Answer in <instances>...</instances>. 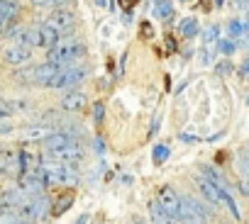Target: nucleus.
Returning a JSON list of instances; mask_svg holds the SVG:
<instances>
[{
    "instance_id": "obj_1",
    "label": "nucleus",
    "mask_w": 249,
    "mask_h": 224,
    "mask_svg": "<svg viewBox=\"0 0 249 224\" xmlns=\"http://www.w3.org/2000/svg\"><path fill=\"white\" fill-rule=\"evenodd\" d=\"M86 56V44L81 39H61L54 49H49V64H56L61 68L76 66Z\"/></svg>"
},
{
    "instance_id": "obj_2",
    "label": "nucleus",
    "mask_w": 249,
    "mask_h": 224,
    "mask_svg": "<svg viewBox=\"0 0 249 224\" xmlns=\"http://www.w3.org/2000/svg\"><path fill=\"white\" fill-rule=\"evenodd\" d=\"M39 173L44 176L47 185H73L78 183V171L73 166H66V163H59V161H52V159H44L42 166H39Z\"/></svg>"
},
{
    "instance_id": "obj_3",
    "label": "nucleus",
    "mask_w": 249,
    "mask_h": 224,
    "mask_svg": "<svg viewBox=\"0 0 249 224\" xmlns=\"http://www.w3.org/2000/svg\"><path fill=\"white\" fill-rule=\"evenodd\" d=\"M59 71H61V66L44 61V64H37V66H30V68L18 71L15 73V80L18 83H32V85H47Z\"/></svg>"
},
{
    "instance_id": "obj_4",
    "label": "nucleus",
    "mask_w": 249,
    "mask_h": 224,
    "mask_svg": "<svg viewBox=\"0 0 249 224\" xmlns=\"http://www.w3.org/2000/svg\"><path fill=\"white\" fill-rule=\"evenodd\" d=\"M90 68L86 64H76V66H69V68H61L44 88H56V90H66V88H76L78 83H83L88 78Z\"/></svg>"
},
{
    "instance_id": "obj_5",
    "label": "nucleus",
    "mask_w": 249,
    "mask_h": 224,
    "mask_svg": "<svg viewBox=\"0 0 249 224\" xmlns=\"http://www.w3.org/2000/svg\"><path fill=\"white\" fill-rule=\"evenodd\" d=\"M47 209H49L47 197H44V195H35V197H27V200L18 207V212H13V214L20 217V219H25V222H30V224H35V222H39V219L47 214Z\"/></svg>"
},
{
    "instance_id": "obj_6",
    "label": "nucleus",
    "mask_w": 249,
    "mask_h": 224,
    "mask_svg": "<svg viewBox=\"0 0 249 224\" xmlns=\"http://www.w3.org/2000/svg\"><path fill=\"white\" fill-rule=\"evenodd\" d=\"M157 202H159V207H161V209H164L171 219H178V212H181V195H178L171 185L159 188Z\"/></svg>"
},
{
    "instance_id": "obj_7",
    "label": "nucleus",
    "mask_w": 249,
    "mask_h": 224,
    "mask_svg": "<svg viewBox=\"0 0 249 224\" xmlns=\"http://www.w3.org/2000/svg\"><path fill=\"white\" fill-rule=\"evenodd\" d=\"M73 25H76V13L69 10V8H56V10L49 15V20H47V27H52V30L59 32V34L73 30Z\"/></svg>"
},
{
    "instance_id": "obj_8",
    "label": "nucleus",
    "mask_w": 249,
    "mask_h": 224,
    "mask_svg": "<svg viewBox=\"0 0 249 224\" xmlns=\"http://www.w3.org/2000/svg\"><path fill=\"white\" fill-rule=\"evenodd\" d=\"M18 188L27 195V197H35V195H42V190L47 188V180L39 171H30V173H22L18 178Z\"/></svg>"
},
{
    "instance_id": "obj_9",
    "label": "nucleus",
    "mask_w": 249,
    "mask_h": 224,
    "mask_svg": "<svg viewBox=\"0 0 249 224\" xmlns=\"http://www.w3.org/2000/svg\"><path fill=\"white\" fill-rule=\"evenodd\" d=\"M83 159H86V151H83V146L78 142H73V144L59 149L56 154H52V161H59V163H66V166H76Z\"/></svg>"
},
{
    "instance_id": "obj_10",
    "label": "nucleus",
    "mask_w": 249,
    "mask_h": 224,
    "mask_svg": "<svg viewBox=\"0 0 249 224\" xmlns=\"http://www.w3.org/2000/svg\"><path fill=\"white\" fill-rule=\"evenodd\" d=\"M0 56H3V61H5L8 66H25L27 61H32V49L18 47V44H8Z\"/></svg>"
},
{
    "instance_id": "obj_11",
    "label": "nucleus",
    "mask_w": 249,
    "mask_h": 224,
    "mask_svg": "<svg viewBox=\"0 0 249 224\" xmlns=\"http://www.w3.org/2000/svg\"><path fill=\"white\" fill-rule=\"evenodd\" d=\"M8 39L18 47L32 49V47H37V27H15L8 32Z\"/></svg>"
},
{
    "instance_id": "obj_12",
    "label": "nucleus",
    "mask_w": 249,
    "mask_h": 224,
    "mask_svg": "<svg viewBox=\"0 0 249 224\" xmlns=\"http://www.w3.org/2000/svg\"><path fill=\"white\" fill-rule=\"evenodd\" d=\"M196 185H198V190H200V195H203V200H205L208 205L220 207V190H222L225 185H215V183H210V180L203 178V176L196 178Z\"/></svg>"
},
{
    "instance_id": "obj_13",
    "label": "nucleus",
    "mask_w": 249,
    "mask_h": 224,
    "mask_svg": "<svg viewBox=\"0 0 249 224\" xmlns=\"http://www.w3.org/2000/svg\"><path fill=\"white\" fill-rule=\"evenodd\" d=\"M18 13H20V5L15 3V0H0V34L13 25Z\"/></svg>"
},
{
    "instance_id": "obj_14",
    "label": "nucleus",
    "mask_w": 249,
    "mask_h": 224,
    "mask_svg": "<svg viewBox=\"0 0 249 224\" xmlns=\"http://www.w3.org/2000/svg\"><path fill=\"white\" fill-rule=\"evenodd\" d=\"M25 200H27V195H25L18 185H15V188H8L3 195H0V205H3L8 212H10V209H13V212H18V207H20Z\"/></svg>"
},
{
    "instance_id": "obj_15",
    "label": "nucleus",
    "mask_w": 249,
    "mask_h": 224,
    "mask_svg": "<svg viewBox=\"0 0 249 224\" xmlns=\"http://www.w3.org/2000/svg\"><path fill=\"white\" fill-rule=\"evenodd\" d=\"M18 151L15 146H0V168L3 173H18Z\"/></svg>"
},
{
    "instance_id": "obj_16",
    "label": "nucleus",
    "mask_w": 249,
    "mask_h": 224,
    "mask_svg": "<svg viewBox=\"0 0 249 224\" xmlns=\"http://www.w3.org/2000/svg\"><path fill=\"white\" fill-rule=\"evenodd\" d=\"M59 42H61V34H59V32H54V30L47 27V25H39V27H37V47L54 49Z\"/></svg>"
},
{
    "instance_id": "obj_17",
    "label": "nucleus",
    "mask_w": 249,
    "mask_h": 224,
    "mask_svg": "<svg viewBox=\"0 0 249 224\" xmlns=\"http://www.w3.org/2000/svg\"><path fill=\"white\" fill-rule=\"evenodd\" d=\"M86 93H81V90H69L64 97H61V110H81V107H86Z\"/></svg>"
},
{
    "instance_id": "obj_18",
    "label": "nucleus",
    "mask_w": 249,
    "mask_h": 224,
    "mask_svg": "<svg viewBox=\"0 0 249 224\" xmlns=\"http://www.w3.org/2000/svg\"><path fill=\"white\" fill-rule=\"evenodd\" d=\"M237 171H239V190L249 195V154L242 151L237 159Z\"/></svg>"
},
{
    "instance_id": "obj_19",
    "label": "nucleus",
    "mask_w": 249,
    "mask_h": 224,
    "mask_svg": "<svg viewBox=\"0 0 249 224\" xmlns=\"http://www.w3.org/2000/svg\"><path fill=\"white\" fill-rule=\"evenodd\" d=\"M149 224H178V222L171 219V217L159 207L157 200H152V202H149Z\"/></svg>"
},
{
    "instance_id": "obj_20",
    "label": "nucleus",
    "mask_w": 249,
    "mask_h": 224,
    "mask_svg": "<svg viewBox=\"0 0 249 224\" xmlns=\"http://www.w3.org/2000/svg\"><path fill=\"white\" fill-rule=\"evenodd\" d=\"M174 15V3L171 0H157L154 3V17L157 20H169Z\"/></svg>"
},
{
    "instance_id": "obj_21",
    "label": "nucleus",
    "mask_w": 249,
    "mask_h": 224,
    "mask_svg": "<svg viewBox=\"0 0 249 224\" xmlns=\"http://www.w3.org/2000/svg\"><path fill=\"white\" fill-rule=\"evenodd\" d=\"M49 132H54V129H49V127L39 125V127H27V129H22V132H20V137H25V139H30V142H37V139H44Z\"/></svg>"
},
{
    "instance_id": "obj_22",
    "label": "nucleus",
    "mask_w": 249,
    "mask_h": 224,
    "mask_svg": "<svg viewBox=\"0 0 249 224\" xmlns=\"http://www.w3.org/2000/svg\"><path fill=\"white\" fill-rule=\"evenodd\" d=\"M181 34L188 37V39H193V37L198 34V20H196V17H186V20L181 22Z\"/></svg>"
},
{
    "instance_id": "obj_23",
    "label": "nucleus",
    "mask_w": 249,
    "mask_h": 224,
    "mask_svg": "<svg viewBox=\"0 0 249 224\" xmlns=\"http://www.w3.org/2000/svg\"><path fill=\"white\" fill-rule=\"evenodd\" d=\"M217 34H220V30H217V25H210L205 32H203V42H205V47H210L213 42H217Z\"/></svg>"
},
{
    "instance_id": "obj_24",
    "label": "nucleus",
    "mask_w": 249,
    "mask_h": 224,
    "mask_svg": "<svg viewBox=\"0 0 249 224\" xmlns=\"http://www.w3.org/2000/svg\"><path fill=\"white\" fill-rule=\"evenodd\" d=\"M227 32H230V37H242L244 34V22H239V20L227 22Z\"/></svg>"
},
{
    "instance_id": "obj_25",
    "label": "nucleus",
    "mask_w": 249,
    "mask_h": 224,
    "mask_svg": "<svg viewBox=\"0 0 249 224\" xmlns=\"http://www.w3.org/2000/svg\"><path fill=\"white\" fill-rule=\"evenodd\" d=\"M152 156H154V161H157V163H164V161L169 159V149H166L164 144H157V146H154V151H152Z\"/></svg>"
},
{
    "instance_id": "obj_26",
    "label": "nucleus",
    "mask_w": 249,
    "mask_h": 224,
    "mask_svg": "<svg viewBox=\"0 0 249 224\" xmlns=\"http://www.w3.org/2000/svg\"><path fill=\"white\" fill-rule=\"evenodd\" d=\"M10 115H15V112H13V102L5 100V97H0V120H5Z\"/></svg>"
},
{
    "instance_id": "obj_27",
    "label": "nucleus",
    "mask_w": 249,
    "mask_h": 224,
    "mask_svg": "<svg viewBox=\"0 0 249 224\" xmlns=\"http://www.w3.org/2000/svg\"><path fill=\"white\" fill-rule=\"evenodd\" d=\"M217 49L222 51V54H234V49H237V44L232 42V39H217Z\"/></svg>"
},
{
    "instance_id": "obj_28",
    "label": "nucleus",
    "mask_w": 249,
    "mask_h": 224,
    "mask_svg": "<svg viewBox=\"0 0 249 224\" xmlns=\"http://www.w3.org/2000/svg\"><path fill=\"white\" fill-rule=\"evenodd\" d=\"M0 224H30V222H25V219L15 217L13 212H8V214H3V217H0Z\"/></svg>"
},
{
    "instance_id": "obj_29",
    "label": "nucleus",
    "mask_w": 249,
    "mask_h": 224,
    "mask_svg": "<svg viewBox=\"0 0 249 224\" xmlns=\"http://www.w3.org/2000/svg\"><path fill=\"white\" fill-rule=\"evenodd\" d=\"M30 3L35 8H52V5H56V0H30Z\"/></svg>"
},
{
    "instance_id": "obj_30",
    "label": "nucleus",
    "mask_w": 249,
    "mask_h": 224,
    "mask_svg": "<svg viewBox=\"0 0 249 224\" xmlns=\"http://www.w3.org/2000/svg\"><path fill=\"white\" fill-rule=\"evenodd\" d=\"M103 105L100 102H95V107H93V117H95V122H103Z\"/></svg>"
},
{
    "instance_id": "obj_31",
    "label": "nucleus",
    "mask_w": 249,
    "mask_h": 224,
    "mask_svg": "<svg viewBox=\"0 0 249 224\" xmlns=\"http://www.w3.org/2000/svg\"><path fill=\"white\" fill-rule=\"evenodd\" d=\"M13 132H15V127H13V125H8V122H0V137L13 134Z\"/></svg>"
},
{
    "instance_id": "obj_32",
    "label": "nucleus",
    "mask_w": 249,
    "mask_h": 224,
    "mask_svg": "<svg viewBox=\"0 0 249 224\" xmlns=\"http://www.w3.org/2000/svg\"><path fill=\"white\" fill-rule=\"evenodd\" d=\"M69 205H71V195H64V200H61V205H59V207H54V212L59 214V212H64V209H66Z\"/></svg>"
},
{
    "instance_id": "obj_33",
    "label": "nucleus",
    "mask_w": 249,
    "mask_h": 224,
    "mask_svg": "<svg viewBox=\"0 0 249 224\" xmlns=\"http://www.w3.org/2000/svg\"><path fill=\"white\" fill-rule=\"evenodd\" d=\"M93 3H95L98 8H107V0H93Z\"/></svg>"
},
{
    "instance_id": "obj_34",
    "label": "nucleus",
    "mask_w": 249,
    "mask_h": 224,
    "mask_svg": "<svg viewBox=\"0 0 249 224\" xmlns=\"http://www.w3.org/2000/svg\"><path fill=\"white\" fill-rule=\"evenodd\" d=\"M242 73H249V59H247V61H242Z\"/></svg>"
},
{
    "instance_id": "obj_35",
    "label": "nucleus",
    "mask_w": 249,
    "mask_h": 224,
    "mask_svg": "<svg viewBox=\"0 0 249 224\" xmlns=\"http://www.w3.org/2000/svg\"><path fill=\"white\" fill-rule=\"evenodd\" d=\"M3 214H8V209H5L3 205H0V217H3Z\"/></svg>"
},
{
    "instance_id": "obj_36",
    "label": "nucleus",
    "mask_w": 249,
    "mask_h": 224,
    "mask_svg": "<svg viewBox=\"0 0 249 224\" xmlns=\"http://www.w3.org/2000/svg\"><path fill=\"white\" fill-rule=\"evenodd\" d=\"M135 224H149V222H144V219H135Z\"/></svg>"
},
{
    "instance_id": "obj_37",
    "label": "nucleus",
    "mask_w": 249,
    "mask_h": 224,
    "mask_svg": "<svg viewBox=\"0 0 249 224\" xmlns=\"http://www.w3.org/2000/svg\"><path fill=\"white\" fill-rule=\"evenodd\" d=\"M215 3H217V5H222V3H225V0H215Z\"/></svg>"
},
{
    "instance_id": "obj_38",
    "label": "nucleus",
    "mask_w": 249,
    "mask_h": 224,
    "mask_svg": "<svg viewBox=\"0 0 249 224\" xmlns=\"http://www.w3.org/2000/svg\"><path fill=\"white\" fill-rule=\"evenodd\" d=\"M244 151H247V154H249V144H247V149H244Z\"/></svg>"
},
{
    "instance_id": "obj_39",
    "label": "nucleus",
    "mask_w": 249,
    "mask_h": 224,
    "mask_svg": "<svg viewBox=\"0 0 249 224\" xmlns=\"http://www.w3.org/2000/svg\"><path fill=\"white\" fill-rule=\"evenodd\" d=\"M200 224H208V222H200Z\"/></svg>"
},
{
    "instance_id": "obj_40",
    "label": "nucleus",
    "mask_w": 249,
    "mask_h": 224,
    "mask_svg": "<svg viewBox=\"0 0 249 224\" xmlns=\"http://www.w3.org/2000/svg\"><path fill=\"white\" fill-rule=\"evenodd\" d=\"M0 173H3V168H0Z\"/></svg>"
},
{
    "instance_id": "obj_41",
    "label": "nucleus",
    "mask_w": 249,
    "mask_h": 224,
    "mask_svg": "<svg viewBox=\"0 0 249 224\" xmlns=\"http://www.w3.org/2000/svg\"><path fill=\"white\" fill-rule=\"evenodd\" d=\"M247 105H249V100H247Z\"/></svg>"
},
{
    "instance_id": "obj_42",
    "label": "nucleus",
    "mask_w": 249,
    "mask_h": 224,
    "mask_svg": "<svg viewBox=\"0 0 249 224\" xmlns=\"http://www.w3.org/2000/svg\"><path fill=\"white\" fill-rule=\"evenodd\" d=\"M154 3H157V0H154Z\"/></svg>"
},
{
    "instance_id": "obj_43",
    "label": "nucleus",
    "mask_w": 249,
    "mask_h": 224,
    "mask_svg": "<svg viewBox=\"0 0 249 224\" xmlns=\"http://www.w3.org/2000/svg\"><path fill=\"white\" fill-rule=\"evenodd\" d=\"M183 3H186V0H183Z\"/></svg>"
}]
</instances>
